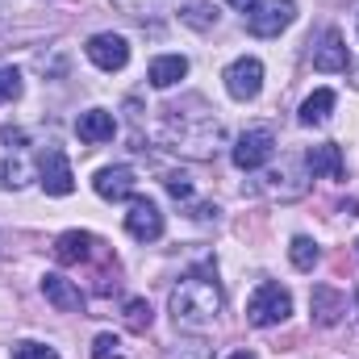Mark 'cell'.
<instances>
[{
  "mask_svg": "<svg viewBox=\"0 0 359 359\" xmlns=\"http://www.w3.org/2000/svg\"><path fill=\"white\" fill-rule=\"evenodd\" d=\"M159 113H163V117H159L155 138H159L168 151H176V155H188V159H213L217 147L226 142V130H222L217 113H213L201 96H188V100L168 104V109H159Z\"/></svg>",
  "mask_w": 359,
  "mask_h": 359,
  "instance_id": "cell-1",
  "label": "cell"
},
{
  "mask_svg": "<svg viewBox=\"0 0 359 359\" xmlns=\"http://www.w3.org/2000/svg\"><path fill=\"white\" fill-rule=\"evenodd\" d=\"M222 305H226L222 284H217V276L209 268L188 271L172 288V301H168L172 322H176L180 330H205V326H213L217 313H222Z\"/></svg>",
  "mask_w": 359,
  "mask_h": 359,
  "instance_id": "cell-2",
  "label": "cell"
},
{
  "mask_svg": "<svg viewBox=\"0 0 359 359\" xmlns=\"http://www.w3.org/2000/svg\"><path fill=\"white\" fill-rule=\"evenodd\" d=\"M288 313H292V297H288V288L276 284V280H264V284L251 292V301H247V322L259 326V330L280 326Z\"/></svg>",
  "mask_w": 359,
  "mask_h": 359,
  "instance_id": "cell-3",
  "label": "cell"
},
{
  "mask_svg": "<svg viewBox=\"0 0 359 359\" xmlns=\"http://www.w3.org/2000/svg\"><path fill=\"white\" fill-rule=\"evenodd\" d=\"M297 21V0H259L247 13V29L255 38H276L280 29H288Z\"/></svg>",
  "mask_w": 359,
  "mask_h": 359,
  "instance_id": "cell-4",
  "label": "cell"
},
{
  "mask_svg": "<svg viewBox=\"0 0 359 359\" xmlns=\"http://www.w3.org/2000/svg\"><path fill=\"white\" fill-rule=\"evenodd\" d=\"M271 155H276V138H271L268 126L247 130V134L234 142V151H230V159H234V168H238V172H259Z\"/></svg>",
  "mask_w": 359,
  "mask_h": 359,
  "instance_id": "cell-5",
  "label": "cell"
},
{
  "mask_svg": "<svg viewBox=\"0 0 359 359\" xmlns=\"http://www.w3.org/2000/svg\"><path fill=\"white\" fill-rule=\"evenodd\" d=\"M222 80H226V92H230L234 100H255L259 88H264V63H259L255 55H243V59H234V63L222 72Z\"/></svg>",
  "mask_w": 359,
  "mask_h": 359,
  "instance_id": "cell-6",
  "label": "cell"
},
{
  "mask_svg": "<svg viewBox=\"0 0 359 359\" xmlns=\"http://www.w3.org/2000/svg\"><path fill=\"white\" fill-rule=\"evenodd\" d=\"M126 234L138 238V243L163 238V213H159V205L147 201V196H134L130 201V213H126Z\"/></svg>",
  "mask_w": 359,
  "mask_h": 359,
  "instance_id": "cell-7",
  "label": "cell"
},
{
  "mask_svg": "<svg viewBox=\"0 0 359 359\" xmlns=\"http://www.w3.org/2000/svg\"><path fill=\"white\" fill-rule=\"evenodd\" d=\"M84 55H88L100 72H121L130 63V42L121 34H92Z\"/></svg>",
  "mask_w": 359,
  "mask_h": 359,
  "instance_id": "cell-8",
  "label": "cell"
},
{
  "mask_svg": "<svg viewBox=\"0 0 359 359\" xmlns=\"http://www.w3.org/2000/svg\"><path fill=\"white\" fill-rule=\"evenodd\" d=\"M38 184L46 188V196H67V192L76 188L72 163H67V155H63L59 147H50V151L42 155V163H38Z\"/></svg>",
  "mask_w": 359,
  "mask_h": 359,
  "instance_id": "cell-9",
  "label": "cell"
},
{
  "mask_svg": "<svg viewBox=\"0 0 359 359\" xmlns=\"http://www.w3.org/2000/svg\"><path fill=\"white\" fill-rule=\"evenodd\" d=\"M92 188H96L100 201H134V192H138V176H134V168H126V163H117V168H100V172L92 176Z\"/></svg>",
  "mask_w": 359,
  "mask_h": 359,
  "instance_id": "cell-10",
  "label": "cell"
},
{
  "mask_svg": "<svg viewBox=\"0 0 359 359\" xmlns=\"http://www.w3.org/2000/svg\"><path fill=\"white\" fill-rule=\"evenodd\" d=\"M309 309H313V322H318V326H339L343 313H347V297H343L339 288H330V284H313Z\"/></svg>",
  "mask_w": 359,
  "mask_h": 359,
  "instance_id": "cell-11",
  "label": "cell"
},
{
  "mask_svg": "<svg viewBox=\"0 0 359 359\" xmlns=\"http://www.w3.org/2000/svg\"><path fill=\"white\" fill-rule=\"evenodd\" d=\"M42 297H46L59 313H80V309H84L80 288H76L67 276H59V271H46V276H42Z\"/></svg>",
  "mask_w": 359,
  "mask_h": 359,
  "instance_id": "cell-12",
  "label": "cell"
},
{
  "mask_svg": "<svg viewBox=\"0 0 359 359\" xmlns=\"http://www.w3.org/2000/svg\"><path fill=\"white\" fill-rule=\"evenodd\" d=\"M305 168H309V176H313V180H318V176L343 180V172H347L339 142H318V147H309V151H305Z\"/></svg>",
  "mask_w": 359,
  "mask_h": 359,
  "instance_id": "cell-13",
  "label": "cell"
},
{
  "mask_svg": "<svg viewBox=\"0 0 359 359\" xmlns=\"http://www.w3.org/2000/svg\"><path fill=\"white\" fill-rule=\"evenodd\" d=\"M313 67L318 72H347L351 67V55H347V42L339 29H326L322 42L313 46Z\"/></svg>",
  "mask_w": 359,
  "mask_h": 359,
  "instance_id": "cell-14",
  "label": "cell"
},
{
  "mask_svg": "<svg viewBox=\"0 0 359 359\" xmlns=\"http://www.w3.org/2000/svg\"><path fill=\"white\" fill-rule=\"evenodd\" d=\"M96 247H100V243H96L92 234H84V230H67V234L55 238V259H59V264H88Z\"/></svg>",
  "mask_w": 359,
  "mask_h": 359,
  "instance_id": "cell-15",
  "label": "cell"
},
{
  "mask_svg": "<svg viewBox=\"0 0 359 359\" xmlns=\"http://www.w3.org/2000/svg\"><path fill=\"white\" fill-rule=\"evenodd\" d=\"M76 134H80L84 142H92V147H100V142H113L117 121H113V113H109V109H88V113H80Z\"/></svg>",
  "mask_w": 359,
  "mask_h": 359,
  "instance_id": "cell-16",
  "label": "cell"
},
{
  "mask_svg": "<svg viewBox=\"0 0 359 359\" xmlns=\"http://www.w3.org/2000/svg\"><path fill=\"white\" fill-rule=\"evenodd\" d=\"M184 76H188V59L184 55H159V59H151V72H147L151 88H176Z\"/></svg>",
  "mask_w": 359,
  "mask_h": 359,
  "instance_id": "cell-17",
  "label": "cell"
},
{
  "mask_svg": "<svg viewBox=\"0 0 359 359\" xmlns=\"http://www.w3.org/2000/svg\"><path fill=\"white\" fill-rule=\"evenodd\" d=\"M334 92L330 88H318L305 96V104H301V126H322V121H330V113H334Z\"/></svg>",
  "mask_w": 359,
  "mask_h": 359,
  "instance_id": "cell-18",
  "label": "cell"
},
{
  "mask_svg": "<svg viewBox=\"0 0 359 359\" xmlns=\"http://www.w3.org/2000/svg\"><path fill=\"white\" fill-rule=\"evenodd\" d=\"M288 259H292V268H297V271H313V268H318V259H322V251H318V243H313V238L297 234V238L288 243Z\"/></svg>",
  "mask_w": 359,
  "mask_h": 359,
  "instance_id": "cell-19",
  "label": "cell"
},
{
  "mask_svg": "<svg viewBox=\"0 0 359 359\" xmlns=\"http://www.w3.org/2000/svg\"><path fill=\"white\" fill-rule=\"evenodd\" d=\"M180 21L205 34V29H213V25H217V8H213V4H205V0H192V4L180 13Z\"/></svg>",
  "mask_w": 359,
  "mask_h": 359,
  "instance_id": "cell-20",
  "label": "cell"
},
{
  "mask_svg": "<svg viewBox=\"0 0 359 359\" xmlns=\"http://www.w3.org/2000/svg\"><path fill=\"white\" fill-rule=\"evenodd\" d=\"M151 322H155L151 305H147L142 297H130V301H126V326H130L134 334H147V330H151Z\"/></svg>",
  "mask_w": 359,
  "mask_h": 359,
  "instance_id": "cell-21",
  "label": "cell"
},
{
  "mask_svg": "<svg viewBox=\"0 0 359 359\" xmlns=\"http://www.w3.org/2000/svg\"><path fill=\"white\" fill-rule=\"evenodd\" d=\"M126 17H159L172 8V0H113Z\"/></svg>",
  "mask_w": 359,
  "mask_h": 359,
  "instance_id": "cell-22",
  "label": "cell"
},
{
  "mask_svg": "<svg viewBox=\"0 0 359 359\" xmlns=\"http://www.w3.org/2000/svg\"><path fill=\"white\" fill-rule=\"evenodd\" d=\"M25 180H29L25 159H0V188H21Z\"/></svg>",
  "mask_w": 359,
  "mask_h": 359,
  "instance_id": "cell-23",
  "label": "cell"
},
{
  "mask_svg": "<svg viewBox=\"0 0 359 359\" xmlns=\"http://www.w3.org/2000/svg\"><path fill=\"white\" fill-rule=\"evenodd\" d=\"M21 96V76H17V67H0V104L4 100H17Z\"/></svg>",
  "mask_w": 359,
  "mask_h": 359,
  "instance_id": "cell-24",
  "label": "cell"
},
{
  "mask_svg": "<svg viewBox=\"0 0 359 359\" xmlns=\"http://www.w3.org/2000/svg\"><path fill=\"white\" fill-rule=\"evenodd\" d=\"M163 188H168L176 201H192V180L184 176V172H168V176H163Z\"/></svg>",
  "mask_w": 359,
  "mask_h": 359,
  "instance_id": "cell-25",
  "label": "cell"
},
{
  "mask_svg": "<svg viewBox=\"0 0 359 359\" xmlns=\"http://www.w3.org/2000/svg\"><path fill=\"white\" fill-rule=\"evenodd\" d=\"M117 347H121L117 334H96V339H92V359H121Z\"/></svg>",
  "mask_w": 359,
  "mask_h": 359,
  "instance_id": "cell-26",
  "label": "cell"
},
{
  "mask_svg": "<svg viewBox=\"0 0 359 359\" xmlns=\"http://www.w3.org/2000/svg\"><path fill=\"white\" fill-rule=\"evenodd\" d=\"M13 359H59V355L42 343H13Z\"/></svg>",
  "mask_w": 359,
  "mask_h": 359,
  "instance_id": "cell-27",
  "label": "cell"
},
{
  "mask_svg": "<svg viewBox=\"0 0 359 359\" xmlns=\"http://www.w3.org/2000/svg\"><path fill=\"white\" fill-rule=\"evenodd\" d=\"M226 4H234V8H243V13H251V8H255L259 0H226Z\"/></svg>",
  "mask_w": 359,
  "mask_h": 359,
  "instance_id": "cell-28",
  "label": "cell"
},
{
  "mask_svg": "<svg viewBox=\"0 0 359 359\" xmlns=\"http://www.w3.org/2000/svg\"><path fill=\"white\" fill-rule=\"evenodd\" d=\"M4 25H8V13H4V8H0V34H4Z\"/></svg>",
  "mask_w": 359,
  "mask_h": 359,
  "instance_id": "cell-29",
  "label": "cell"
},
{
  "mask_svg": "<svg viewBox=\"0 0 359 359\" xmlns=\"http://www.w3.org/2000/svg\"><path fill=\"white\" fill-rule=\"evenodd\" d=\"M234 359H251V355H247V351H238V355H234Z\"/></svg>",
  "mask_w": 359,
  "mask_h": 359,
  "instance_id": "cell-30",
  "label": "cell"
},
{
  "mask_svg": "<svg viewBox=\"0 0 359 359\" xmlns=\"http://www.w3.org/2000/svg\"><path fill=\"white\" fill-rule=\"evenodd\" d=\"M355 255H359V243H355Z\"/></svg>",
  "mask_w": 359,
  "mask_h": 359,
  "instance_id": "cell-31",
  "label": "cell"
}]
</instances>
